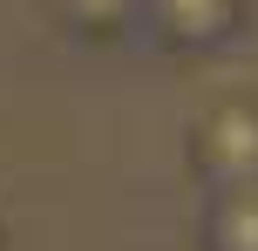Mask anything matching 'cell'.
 <instances>
[{
    "label": "cell",
    "instance_id": "cell-3",
    "mask_svg": "<svg viewBox=\"0 0 258 251\" xmlns=\"http://www.w3.org/2000/svg\"><path fill=\"white\" fill-rule=\"evenodd\" d=\"M204 251H258V184H231L211 204Z\"/></svg>",
    "mask_w": 258,
    "mask_h": 251
},
{
    "label": "cell",
    "instance_id": "cell-5",
    "mask_svg": "<svg viewBox=\"0 0 258 251\" xmlns=\"http://www.w3.org/2000/svg\"><path fill=\"white\" fill-rule=\"evenodd\" d=\"M0 251H7V231H0Z\"/></svg>",
    "mask_w": 258,
    "mask_h": 251
},
{
    "label": "cell",
    "instance_id": "cell-1",
    "mask_svg": "<svg viewBox=\"0 0 258 251\" xmlns=\"http://www.w3.org/2000/svg\"><path fill=\"white\" fill-rule=\"evenodd\" d=\"M190 163L211 184H258V109L251 102H218L190 136Z\"/></svg>",
    "mask_w": 258,
    "mask_h": 251
},
{
    "label": "cell",
    "instance_id": "cell-2",
    "mask_svg": "<svg viewBox=\"0 0 258 251\" xmlns=\"http://www.w3.org/2000/svg\"><path fill=\"white\" fill-rule=\"evenodd\" d=\"M143 14L170 48H211L238 27V0H143Z\"/></svg>",
    "mask_w": 258,
    "mask_h": 251
},
{
    "label": "cell",
    "instance_id": "cell-4",
    "mask_svg": "<svg viewBox=\"0 0 258 251\" xmlns=\"http://www.w3.org/2000/svg\"><path fill=\"white\" fill-rule=\"evenodd\" d=\"M48 7H54V21L75 27L82 41H116V34L136 27L143 0H48Z\"/></svg>",
    "mask_w": 258,
    "mask_h": 251
}]
</instances>
